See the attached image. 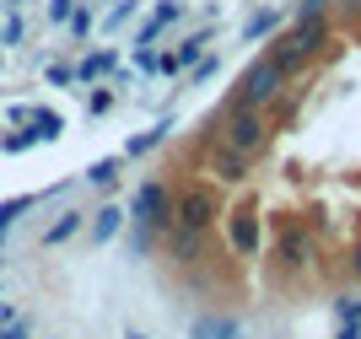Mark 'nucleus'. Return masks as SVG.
<instances>
[{"instance_id":"1","label":"nucleus","mask_w":361,"mask_h":339,"mask_svg":"<svg viewBox=\"0 0 361 339\" xmlns=\"http://www.w3.org/2000/svg\"><path fill=\"white\" fill-rule=\"evenodd\" d=\"M281 92H286V70H281L270 54H254L248 65H243L226 108H270V103H281Z\"/></svg>"},{"instance_id":"2","label":"nucleus","mask_w":361,"mask_h":339,"mask_svg":"<svg viewBox=\"0 0 361 339\" xmlns=\"http://www.w3.org/2000/svg\"><path fill=\"white\" fill-rule=\"evenodd\" d=\"M130 221H140L157 237H167L173 221H178V189H173L167 178H146L135 189V199H130Z\"/></svg>"},{"instance_id":"3","label":"nucleus","mask_w":361,"mask_h":339,"mask_svg":"<svg viewBox=\"0 0 361 339\" xmlns=\"http://www.w3.org/2000/svg\"><path fill=\"white\" fill-rule=\"evenodd\" d=\"M270 253H275V264L286 269V275H302V269H313V259H318V232L307 221H297V216H281Z\"/></svg>"},{"instance_id":"4","label":"nucleus","mask_w":361,"mask_h":339,"mask_svg":"<svg viewBox=\"0 0 361 339\" xmlns=\"http://www.w3.org/2000/svg\"><path fill=\"white\" fill-rule=\"evenodd\" d=\"M221 146L243 151V156H259V151L270 146L264 108H221Z\"/></svg>"},{"instance_id":"5","label":"nucleus","mask_w":361,"mask_h":339,"mask_svg":"<svg viewBox=\"0 0 361 339\" xmlns=\"http://www.w3.org/2000/svg\"><path fill=\"white\" fill-rule=\"evenodd\" d=\"M221 226H226V248L238 253V259H259L264 253V221H259V210H248V205L221 210Z\"/></svg>"},{"instance_id":"6","label":"nucleus","mask_w":361,"mask_h":339,"mask_svg":"<svg viewBox=\"0 0 361 339\" xmlns=\"http://www.w3.org/2000/svg\"><path fill=\"white\" fill-rule=\"evenodd\" d=\"M216 221H221V199H216V189H205V183H189V189H178V226L211 232Z\"/></svg>"},{"instance_id":"7","label":"nucleus","mask_w":361,"mask_h":339,"mask_svg":"<svg viewBox=\"0 0 361 339\" xmlns=\"http://www.w3.org/2000/svg\"><path fill=\"white\" fill-rule=\"evenodd\" d=\"M162 248H167V264L173 269H189V264H200V259H211V232H195V226L173 221V232L162 237Z\"/></svg>"},{"instance_id":"8","label":"nucleus","mask_w":361,"mask_h":339,"mask_svg":"<svg viewBox=\"0 0 361 339\" xmlns=\"http://www.w3.org/2000/svg\"><path fill=\"white\" fill-rule=\"evenodd\" d=\"M248 167H254V156H243V151H232V146H211L205 151V173L216 178V183H248Z\"/></svg>"},{"instance_id":"9","label":"nucleus","mask_w":361,"mask_h":339,"mask_svg":"<svg viewBox=\"0 0 361 339\" xmlns=\"http://www.w3.org/2000/svg\"><path fill=\"white\" fill-rule=\"evenodd\" d=\"M189 339H243V318L221 307H205L189 318Z\"/></svg>"},{"instance_id":"10","label":"nucleus","mask_w":361,"mask_h":339,"mask_svg":"<svg viewBox=\"0 0 361 339\" xmlns=\"http://www.w3.org/2000/svg\"><path fill=\"white\" fill-rule=\"evenodd\" d=\"M124 226H130V210H124L119 199H108V205H97L87 216V237L97 242V248H108L114 237H124Z\"/></svg>"},{"instance_id":"11","label":"nucleus","mask_w":361,"mask_h":339,"mask_svg":"<svg viewBox=\"0 0 361 339\" xmlns=\"http://www.w3.org/2000/svg\"><path fill=\"white\" fill-rule=\"evenodd\" d=\"M114 70H119V49H87V54L75 59V81H81V87L114 81Z\"/></svg>"},{"instance_id":"12","label":"nucleus","mask_w":361,"mask_h":339,"mask_svg":"<svg viewBox=\"0 0 361 339\" xmlns=\"http://www.w3.org/2000/svg\"><path fill=\"white\" fill-rule=\"evenodd\" d=\"M140 11H146V0H108L103 16H97V38H119L124 27H135Z\"/></svg>"},{"instance_id":"13","label":"nucleus","mask_w":361,"mask_h":339,"mask_svg":"<svg viewBox=\"0 0 361 339\" xmlns=\"http://www.w3.org/2000/svg\"><path fill=\"white\" fill-rule=\"evenodd\" d=\"M97 16H103V0H75L71 22H65L71 49H81V44H92V38H97Z\"/></svg>"},{"instance_id":"14","label":"nucleus","mask_w":361,"mask_h":339,"mask_svg":"<svg viewBox=\"0 0 361 339\" xmlns=\"http://www.w3.org/2000/svg\"><path fill=\"white\" fill-rule=\"evenodd\" d=\"M286 22H291V11H281V6H270V11H254V16H248L238 38H243V44H259V38H275V32L286 27Z\"/></svg>"},{"instance_id":"15","label":"nucleus","mask_w":361,"mask_h":339,"mask_svg":"<svg viewBox=\"0 0 361 339\" xmlns=\"http://www.w3.org/2000/svg\"><path fill=\"white\" fill-rule=\"evenodd\" d=\"M81 232H87V210H60V221L44 226V248H60V242H71Z\"/></svg>"},{"instance_id":"16","label":"nucleus","mask_w":361,"mask_h":339,"mask_svg":"<svg viewBox=\"0 0 361 339\" xmlns=\"http://www.w3.org/2000/svg\"><path fill=\"white\" fill-rule=\"evenodd\" d=\"M124 162H130L124 151H119V156H103V162H92V167H87V183H92L97 194H114V189H119V178H124Z\"/></svg>"},{"instance_id":"17","label":"nucleus","mask_w":361,"mask_h":339,"mask_svg":"<svg viewBox=\"0 0 361 339\" xmlns=\"http://www.w3.org/2000/svg\"><path fill=\"white\" fill-rule=\"evenodd\" d=\"M167 135H173V118H157V130H140V135L124 140V156H151V151H162Z\"/></svg>"},{"instance_id":"18","label":"nucleus","mask_w":361,"mask_h":339,"mask_svg":"<svg viewBox=\"0 0 361 339\" xmlns=\"http://www.w3.org/2000/svg\"><path fill=\"white\" fill-rule=\"evenodd\" d=\"M27 11H11V16H0V49H27Z\"/></svg>"},{"instance_id":"19","label":"nucleus","mask_w":361,"mask_h":339,"mask_svg":"<svg viewBox=\"0 0 361 339\" xmlns=\"http://www.w3.org/2000/svg\"><path fill=\"white\" fill-rule=\"evenodd\" d=\"M119 97H124V92L114 87V81H97V87L87 92V113H92V118H103V113H114V108H119Z\"/></svg>"},{"instance_id":"20","label":"nucleus","mask_w":361,"mask_h":339,"mask_svg":"<svg viewBox=\"0 0 361 339\" xmlns=\"http://www.w3.org/2000/svg\"><path fill=\"white\" fill-rule=\"evenodd\" d=\"M32 205H44V194H16V199H0V232H11Z\"/></svg>"},{"instance_id":"21","label":"nucleus","mask_w":361,"mask_h":339,"mask_svg":"<svg viewBox=\"0 0 361 339\" xmlns=\"http://www.w3.org/2000/svg\"><path fill=\"white\" fill-rule=\"evenodd\" d=\"M130 65H135V75H162V49L157 44H130Z\"/></svg>"},{"instance_id":"22","label":"nucleus","mask_w":361,"mask_h":339,"mask_svg":"<svg viewBox=\"0 0 361 339\" xmlns=\"http://www.w3.org/2000/svg\"><path fill=\"white\" fill-rule=\"evenodd\" d=\"M44 81H49V87H60V92H75V87H81V81H75V59H49Z\"/></svg>"},{"instance_id":"23","label":"nucleus","mask_w":361,"mask_h":339,"mask_svg":"<svg viewBox=\"0 0 361 339\" xmlns=\"http://www.w3.org/2000/svg\"><path fill=\"white\" fill-rule=\"evenodd\" d=\"M329 312H334V323H361V296L356 291L329 296Z\"/></svg>"},{"instance_id":"24","label":"nucleus","mask_w":361,"mask_h":339,"mask_svg":"<svg viewBox=\"0 0 361 339\" xmlns=\"http://www.w3.org/2000/svg\"><path fill=\"white\" fill-rule=\"evenodd\" d=\"M124 232H130V237H124V242H130V253H135V259H146V253L157 248V232H151V226L130 221V226H124Z\"/></svg>"},{"instance_id":"25","label":"nucleus","mask_w":361,"mask_h":339,"mask_svg":"<svg viewBox=\"0 0 361 339\" xmlns=\"http://www.w3.org/2000/svg\"><path fill=\"white\" fill-rule=\"evenodd\" d=\"M211 75H221V59H216V54H200V65L183 70V87H200V81H211Z\"/></svg>"},{"instance_id":"26","label":"nucleus","mask_w":361,"mask_h":339,"mask_svg":"<svg viewBox=\"0 0 361 339\" xmlns=\"http://www.w3.org/2000/svg\"><path fill=\"white\" fill-rule=\"evenodd\" d=\"M32 146H44V140H38V130H11V135H0V151H11V156H22V151H32Z\"/></svg>"},{"instance_id":"27","label":"nucleus","mask_w":361,"mask_h":339,"mask_svg":"<svg viewBox=\"0 0 361 339\" xmlns=\"http://www.w3.org/2000/svg\"><path fill=\"white\" fill-rule=\"evenodd\" d=\"M75 11V0H44V16H49V27H65Z\"/></svg>"},{"instance_id":"28","label":"nucleus","mask_w":361,"mask_h":339,"mask_svg":"<svg viewBox=\"0 0 361 339\" xmlns=\"http://www.w3.org/2000/svg\"><path fill=\"white\" fill-rule=\"evenodd\" d=\"M329 11H334V0H297V6H291L297 22H302V16H329Z\"/></svg>"},{"instance_id":"29","label":"nucleus","mask_w":361,"mask_h":339,"mask_svg":"<svg viewBox=\"0 0 361 339\" xmlns=\"http://www.w3.org/2000/svg\"><path fill=\"white\" fill-rule=\"evenodd\" d=\"M329 16H340V22H361V0H334Z\"/></svg>"},{"instance_id":"30","label":"nucleus","mask_w":361,"mask_h":339,"mask_svg":"<svg viewBox=\"0 0 361 339\" xmlns=\"http://www.w3.org/2000/svg\"><path fill=\"white\" fill-rule=\"evenodd\" d=\"M0 339H32V323L16 318V323H0Z\"/></svg>"},{"instance_id":"31","label":"nucleus","mask_w":361,"mask_h":339,"mask_svg":"<svg viewBox=\"0 0 361 339\" xmlns=\"http://www.w3.org/2000/svg\"><path fill=\"white\" fill-rule=\"evenodd\" d=\"M345 275H350V281H356V285H361V242H356V248H350V253H345Z\"/></svg>"},{"instance_id":"32","label":"nucleus","mask_w":361,"mask_h":339,"mask_svg":"<svg viewBox=\"0 0 361 339\" xmlns=\"http://www.w3.org/2000/svg\"><path fill=\"white\" fill-rule=\"evenodd\" d=\"M334 339H361V323H340V328H334Z\"/></svg>"},{"instance_id":"33","label":"nucleus","mask_w":361,"mask_h":339,"mask_svg":"<svg viewBox=\"0 0 361 339\" xmlns=\"http://www.w3.org/2000/svg\"><path fill=\"white\" fill-rule=\"evenodd\" d=\"M27 6H32V0H0V11H6V16H11V11H27Z\"/></svg>"},{"instance_id":"34","label":"nucleus","mask_w":361,"mask_h":339,"mask_svg":"<svg viewBox=\"0 0 361 339\" xmlns=\"http://www.w3.org/2000/svg\"><path fill=\"white\" fill-rule=\"evenodd\" d=\"M124 339H151V334H140V328H124Z\"/></svg>"},{"instance_id":"35","label":"nucleus","mask_w":361,"mask_h":339,"mask_svg":"<svg viewBox=\"0 0 361 339\" xmlns=\"http://www.w3.org/2000/svg\"><path fill=\"white\" fill-rule=\"evenodd\" d=\"M0 75H6V59H0Z\"/></svg>"},{"instance_id":"36","label":"nucleus","mask_w":361,"mask_h":339,"mask_svg":"<svg viewBox=\"0 0 361 339\" xmlns=\"http://www.w3.org/2000/svg\"><path fill=\"white\" fill-rule=\"evenodd\" d=\"M0 248H6V232H0Z\"/></svg>"},{"instance_id":"37","label":"nucleus","mask_w":361,"mask_h":339,"mask_svg":"<svg viewBox=\"0 0 361 339\" xmlns=\"http://www.w3.org/2000/svg\"><path fill=\"white\" fill-rule=\"evenodd\" d=\"M0 291H6V285H0Z\"/></svg>"}]
</instances>
